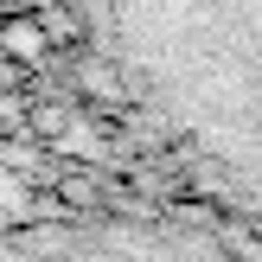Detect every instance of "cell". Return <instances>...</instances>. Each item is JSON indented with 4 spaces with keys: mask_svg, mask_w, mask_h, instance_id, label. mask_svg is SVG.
<instances>
[{
    "mask_svg": "<svg viewBox=\"0 0 262 262\" xmlns=\"http://www.w3.org/2000/svg\"><path fill=\"white\" fill-rule=\"evenodd\" d=\"M13 7H45V0H13Z\"/></svg>",
    "mask_w": 262,
    "mask_h": 262,
    "instance_id": "obj_3",
    "label": "cell"
},
{
    "mask_svg": "<svg viewBox=\"0 0 262 262\" xmlns=\"http://www.w3.org/2000/svg\"><path fill=\"white\" fill-rule=\"evenodd\" d=\"M90 45L141 135L262 224V0H83Z\"/></svg>",
    "mask_w": 262,
    "mask_h": 262,
    "instance_id": "obj_1",
    "label": "cell"
},
{
    "mask_svg": "<svg viewBox=\"0 0 262 262\" xmlns=\"http://www.w3.org/2000/svg\"><path fill=\"white\" fill-rule=\"evenodd\" d=\"M0 262H262L230 211H77L0 230Z\"/></svg>",
    "mask_w": 262,
    "mask_h": 262,
    "instance_id": "obj_2",
    "label": "cell"
}]
</instances>
